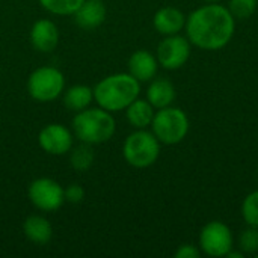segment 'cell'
<instances>
[{"mask_svg":"<svg viewBox=\"0 0 258 258\" xmlns=\"http://www.w3.org/2000/svg\"><path fill=\"white\" fill-rule=\"evenodd\" d=\"M150 127L160 144L177 145L189 133V118L183 109L168 106L157 109Z\"/></svg>","mask_w":258,"mask_h":258,"instance_id":"obj_5","label":"cell"},{"mask_svg":"<svg viewBox=\"0 0 258 258\" xmlns=\"http://www.w3.org/2000/svg\"><path fill=\"white\" fill-rule=\"evenodd\" d=\"M239 248L245 254H255V252H258V228L248 225V228L240 233Z\"/></svg>","mask_w":258,"mask_h":258,"instance_id":"obj_23","label":"cell"},{"mask_svg":"<svg viewBox=\"0 0 258 258\" xmlns=\"http://www.w3.org/2000/svg\"><path fill=\"white\" fill-rule=\"evenodd\" d=\"M257 9V0H230L228 11L237 20L249 18Z\"/></svg>","mask_w":258,"mask_h":258,"instance_id":"obj_22","label":"cell"},{"mask_svg":"<svg viewBox=\"0 0 258 258\" xmlns=\"http://www.w3.org/2000/svg\"><path fill=\"white\" fill-rule=\"evenodd\" d=\"M63 106L71 112H80L94 101V91L88 85H73L63 91Z\"/></svg>","mask_w":258,"mask_h":258,"instance_id":"obj_18","label":"cell"},{"mask_svg":"<svg viewBox=\"0 0 258 258\" xmlns=\"http://www.w3.org/2000/svg\"><path fill=\"white\" fill-rule=\"evenodd\" d=\"M39 5L54 15H74L85 0H38Z\"/></svg>","mask_w":258,"mask_h":258,"instance_id":"obj_20","label":"cell"},{"mask_svg":"<svg viewBox=\"0 0 258 258\" xmlns=\"http://www.w3.org/2000/svg\"><path fill=\"white\" fill-rule=\"evenodd\" d=\"M94 159H95V153H94L92 145L89 144L82 142L80 145L73 147L70 150V165L76 171H80V172L88 171L92 166Z\"/></svg>","mask_w":258,"mask_h":258,"instance_id":"obj_19","label":"cell"},{"mask_svg":"<svg viewBox=\"0 0 258 258\" xmlns=\"http://www.w3.org/2000/svg\"><path fill=\"white\" fill-rule=\"evenodd\" d=\"M200 248L209 257H225L234 248L233 231L221 221L209 222L201 230Z\"/></svg>","mask_w":258,"mask_h":258,"instance_id":"obj_7","label":"cell"},{"mask_svg":"<svg viewBox=\"0 0 258 258\" xmlns=\"http://www.w3.org/2000/svg\"><path fill=\"white\" fill-rule=\"evenodd\" d=\"M190 41L181 35H168L157 45V62L165 70L174 71L186 65L190 57Z\"/></svg>","mask_w":258,"mask_h":258,"instance_id":"obj_9","label":"cell"},{"mask_svg":"<svg viewBox=\"0 0 258 258\" xmlns=\"http://www.w3.org/2000/svg\"><path fill=\"white\" fill-rule=\"evenodd\" d=\"M27 195L30 203L45 213L56 212L65 203L63 187L53 178L41 177L29 184Z\"/></svg>","mask_w":258,"mask_h":258,"instance_id":"obj_8","label":"cell"},{"mask_svg":"<svg viewBox=\"0 0 258 258\" xmlns=\"http://www.w3.org/2000/svg\"><path fill=\"white\" fill-rule=\"evenodd\" d=\"M122 156L124 160L133 168H150L160 156V142L153 132H148L147 128H138L125 138Z\"/></svg>","mask_w":258,"mask_h":258,"instance_id":"obj_4","label":"cell"},{"mask_svg":"<svg viewBox=\"0 0 258 258\" xmlns=\"http://www.w3.org/2000/svg\"><path fill=\"white\" fill-rule=\"evenodd\" d=\"M94 101L109 112L125 110L141 94V82L130 73H116L101 79L94 88Z\"/></svg>","mask_w":258,"mask_h":258,"instance_id":"obj_2","label":"cell"},{"mask_svg":"<svg viewBox=\"0 0 258 258\" xmlns=\"http://www.w3.org/2000/svg\"><path fill=\"white\" fill-rule=\"evenodd\" d=\"M203 2H207V3H218V2H221V0H203Z\"/></svg>","mask_w":258,"mask_h":258,"instance_id":"obj_27","label":"cell"},{"mask_svg":"<svg viewBox=\"0 0 258 258\" xmlns=\"http://www.w3.org/2000/svg\"><path fill=\"white\" fill-rule=\"evenodd\" d=\"M156 109L151 106L148 100L136 98L133 103H130L125 107V118L132 127L138 128H148L153 122Z\"/></svg>","mask_w":258,"mask_h":258,"instance_id":"obj_16","label":"cell"},{"mask_svg":"<svg viewBox=\"0 0 258 258\" xmlns=\"http://www.w3.org/2000/svg\"><path fill=\"white\" fill-rule=\"evenodd\" d=\"M186 38L201 50H221L233 38L236 18L219 3L204 5L186 18Z\"/></svg>","mask_w":258,"mask_h":258,"instance_id":"obj_1","label":"cell"},{"mask_svg":"<svg viewBox=\"0 0 258 258\" xmlns=\"http://www.w3.org/2000/svg\"><path fill=\"white\" fill-rule=\"evenodd\" d=\"M225 257H228V258H243L245 257V252L243 251H230Z\"/></svg>","mask_w":258,"mask_h":258,"instance_id":"obj_26","label":"cell"},{"mask_svg":"<svg viewBox=\"0 0 258 258\" xmlns=\"http://www.w3.org/2000/svg\"><path fill=\"white\" fill-rule=\"evenodd\" d=\"M174 255H175V258H198L200 257V249L190 243H184L175 251Z\"/></svg>","mask_w":258,"mask_h":258,"instance_id":"obj_25","label":"cell"},{"mask_svg":"<svg viewBox=\"0 0 258 258\" xmlns=\"http://www.w3.org/2000/svg\"><path fill=\"white\" fill-rule=\"evenodd\" d=\"M153 24L160 35H177L186 26V15L178 8L165 6L154 14Z\"/></svg>","mask_w":258,"mask_h":258,"instance_id":"obj_14","label":"cell"},{"mask_svg":"<svg viewBox=\"0 0 258 258\" xmlns=\"http://www.w3.org/2000/svg\"><path fill=\"white\" fill-rule=\"evenodd\" d=\"M30 44L36 51L41 53L53 51L59 44L57 26L48 18L36 20L30 29Z\"/></svg>","mask_w":258,"mask_h":258,"instance_id":"obj_11","label":"cell"},{"mask_svg":"<svg viewBox=\"0 0 258 258\" xmlns=\"http://www.w3.org/2000/svg\"><path fill=\"white\" fill-rule=\"evenodd\" d=\"M175 97H177L175 86L172 85L171 80L163 77L153 79L150 86L147 88V100L151 103L154 109H163L172 106Z\"/></svg>","mask_w":258,"mask_h":258,"instance_id":"obj_15","label":"cell"},{"mask_svg":"<svg viewBox=\"0 0 258 258\" xmlns=\"http://www.w3.org/2000/svg\"><path fill=\"white\" fill-rule=\"evenodd\" d=\"M159 70L157 57L148 50H138L128 59V73L142 82H151Z\"/></svg>","mask_w":258,"mask_h":258,"instance_id":"obj_13","label":"cell"},{"mask_svg":"<svg viewBox=\"0 0 258 258\" xmlns=\"http://www.w3.org/2000/svg\"><path fill=\"white\" fill-rule=\"evenodd\" d=\"M23 231L26 237L36 245H45L51 240L53 228L48 219L39 215H32L23 222Z\"/></svg>","mask_w":258,"mask_h":258,"instance_id":"obj_17","label":"cell"},{"mask_svg":"<svg viewBox=\"0 0 258 258\" xmlns=\"http://www.w3.org/2000/svg\"><path fill=\"white\" fill-rule=\"evenodd\" d=\"M65 91V77L54 67H39L27 79V92L38 103H50Z\"/></svg>","mask_w":258,"mask_h":258,"instance_id":"obj_6","label":"cell"},{"mask_svg":"<svg viewBox=\"0 0 258 258\" xmlns=\"http://www.w3.org/2000/svg\"><path fill=\"white\" fill-rule=\"evenodd\" d=\"M242 216L246 225L258 228V190L251 192L242 203Z\"/></svg>","mask_w":258,"mask_h":258,"instance_id":"obj_21","label":"cell"},{"mask_svg":"<svg viewBox=\"0 0 258 258\" xmlns=\"http://www.w3.org/2000/svg\"><path fill=\"white\" fill-rule=\"evenodd\" d=\"M73 139L74 133L68 127L56 122L45 125L38 135L39 147L51 156L68 154L70 150L73 148Z\"/></svg>","mask_w":258,"mask_h":258,"instance_id":"obj_10","label":"cell"},{"mask_svg":"<svg viewBox=\"0 0 258 258\" xmlns=\"http://www.w3.org/2000/svg\"><path fill=\"white\" fill-rule=\"evenodd\" d=\"M73 133L85 144L100 145L110 141L116 130V122L112 112L103 107H86L76 112L73 118Z\"/></svg>","mask_w":258,"mask_h":258,"instance_id":"obj_3","label":"cell"},{"mask_svg":"<svg viewBox=\"0 0 258 258\" xmlns=\"http://www.w3.org/2000/svg\"><path fill=\"white\" fill-rule=\"evenodd\" d=\"M63 195H65V201L71 203V204H79L83 201L85 198V189L80 184H70L67 189H63Z\"/></svg>","mask_w":258,"mask_h":258,"instance_id":"obj_24","label":"cell"},{"mask_svg":"<svg viewBox=\"0 0 258 258\" xmlns=\"http://www.w3.org/2000/svg\"><path fill=\"white\" fill-rule=\"evenodd\" d=\"M107 15V9L103 0H85L74 12L76 24L85 30H94L100 27Z\"/></svg>","mask_w":258,"mask_h":258,"instance_id":"obj_12","label":"cell"}]
</instances>
